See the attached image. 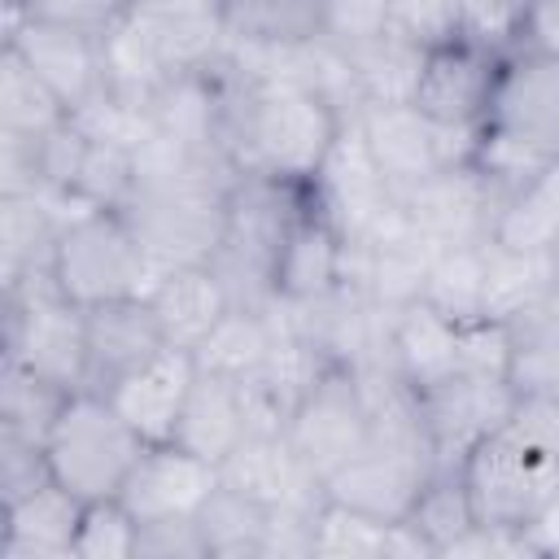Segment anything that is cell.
I'll return each mask as SVG.
<instances>
[{
  "label": "cell",
  "mask_w": 559,
  "mask_h": 559,
  "mask_svg": "<svg viewBox=\"0 0 559 559\" xmlns=\"http://www.w3.org/2000/svg\"><path fill=\"white\" fill-rule=\"evenodd\" d=\"M389 4H393V26L419 44H432L454 26H463L459 0H389Z\"/></svg>",
  "instance_id": "41"
},
{
  "label": "cell",
  "mask_w": 559,
  "mask_h": 559,
  "mask_svg": "<svg viewBox=\"0 0 559 559\" xmlns=\"http://www.w3.org/2000/svg\"><path fill=\"white\" fill-rule=\"evenodd\" d=\"M411 393L424 432L432 441L437 467H459L511 415L520 397L507 376H476V371H450L441 380L415 384Z\"/></svg>",
  "instance_id": "9"
},
{
  "label": "cell",
  "mask_w": 559,
  "mask_h": 559,
  "mask_svg": "<svg viewBox=\"0 0 559 559\" xmlns=\"http://www.w3.org/2000/svg\"><path fill=\"white\" fill-rule=\"evenodd\" d=\"M507 336H511V345L559 341V280H555L533 306H524L515 319H507Z\"/></svg>",
  "instance_id": "42"
},
{
  "label": "cell",
  "mask_w": 559,
  "mask_h": 559,
  "mask_svg": "<svg viewBox=\"0 0 559 559\" xmlns=\"http://www.w3.org/2000/svg\"><path fill=\"white\" fill-rule=\"evenodd\" d=\"M135 546H140V520L122 498L83 502L74 559H135Z\"/></svg>",
  "instance_id": "34"
},
{
  "label": "cell",
  "mask_w": 559,
  "mask_h": 559,
  "mask_svg": "<svg viewBox=\"0 0 559 559\" xmlns=\"http://www.w3.org/2000/svg\"><path fill=\"white\" fill-rule=\"evenodd\" d=\"M197 354L166 345L162 354H153L144 367H135L131 376H122L105 397L140 428L144 441H175L183 402L192 393L197 380Z\"/></svg>",
  "instance_id": "18"
},
{
  "label": "cell",
  "mask_w": 559,
  "mask_h": 559,
  "mask_svg": "<svg viewBox=\"0 0 559 559\" xmlns=\"http://www.w3.org/2000/svg\"><path fill=\"white\" fill-rule=\"evenodd\" d=\"M144 450L148 441L140 437V428L105 393H92V389L70 393L44 437L52 480L83 502L118 498Z\"/></svg>",
  "instance_id": "3"
},
{
  "label": "cell",
  "mask_w": 559,
  "mask_h": 559,
  "mask_svg": "<svg viewBox=\"0 0 559 559\" xmlns=\"http://www.w3.org/2000/svg\"><path fill=\"white\" fill-rule=\"evenodd\" d=\"M223 26L245 48H301L323 35V0H223Z\"/></svg>",
  "instance_id": "25"
},
{
  "label": "cell",
  "mask_w": 559,
  "mask_h": 559,
  "mask_svg": "<svg viewBox=\"0 0 559 559\" xmlns=\"http://www.w3.org/2000/svg\"><path fill=\"white\" fill-rule=\"evenodd\" d=\"M310 555L319 559H384V555H432L411 520H376L354 507L323 498L310 528Z\"/></svg>",
  "instance_id": "23"
},
{
  "label": "cell",
  "mask_w": 559,
  "mask_h": 559,
  "mask_svg": "<svg viewBox=\"0 0 559 559\" xmlns=\"http://www.w3.org/2000/svg\"><path fill=\"white\" fill-rule=\"evenodd\" d=\"M419 301L445 314L450 323L485 319V240L432 249Z\"/></svg>",
  "instance_id": "26"
},
{
  "label": "cell",
  "mask_w": 559,
  "mask_h": 559,
  "mask_svg": "<svg viewBox=\"0 0 559 559\" xmlns=\"http://www.w3.org/2000/svg\"><path fill=\"white\" fill-rule=\"evenodd\" d=\"M524 153L542 157L546 166L559 162V61L537 52L507 48L485 127Z\"/></svg>",
  "instance_id": "11"
},
{
  "label": "cell",
  "mask_w": 559,
  "mask_h": 559,
  "mask_svg": "<svg viewBox=\"0 0 559 559\" xmlns=\"http://www.w3.org/2000/svg\"><path fill=\"white\" fill-rule=\"evenodd\" d=\"M393 26L389 0H323V35L341 48L367 44Z\"/></svg>",
  "instance_id": "37"
},
{
  "label": "cell",
  "mask_w": 559,
  "mask_h": 559,
  "mask_svg": "<svg viewBox=\"0 0 559 559\" xmlns=\"http://www.w3.org/2000/svg\"><path fill=\"white\" fill-rule=\"evenodd\" d=\"M349 275V240L336 227V218L323 210L314 197V183L288 223V236L280 245L275 271H271V293L280 306H306L319 297H332Z\"/></svg>",
  "instance_id": "14"
},
{
  "label": "cell",
  "mask_w": 559,
  "mask_h": 559,
  "mask_svg": "<svg viewBox=\"0 0 559 559\" xmlns=\"http://www.w3.org/2000/svg\"><path fill=\"white\" fill-rule=\"evenodd\" d=\"M345 57H349V66H354L362 105H367V100H411L424 44L411 39L406 31L389 26L384 35H376V39H367V44H349Z\"/></svg>",
  "instance_id": "29"
},
{
  "label": "cell",
  "mask_w": 559,
  "mask_h": 559,
  "mask_svg": "<svg viewBox=\"0 0 559 559\" xmlns=\"http://www.w3.org/2000/svg\"><path fill=\"white\" fill-rule=\"evenodd\" d=\"M127 13V0H4V31L17 22H48V26H70L87 35H105L118 17Z\"/></svg>",
  "instance_id": "35"
},
{
  "label": "cell",
  "mask_w": 559,
  "mask_h": 559,
  "mask_svg": "<svg viewBox=\"0 0 559 559\" xmlns=\"http://www.w3.org/2000/svg\"><path fill=\"white\" fill-rule=\"evenodd\" d=\"M555 284V271L546 253L507 249L498 240H485V319H515L524 306H533Z\"/></svg>",
  "instance_id": "30"
},
{
  "label": "cell",
  "mask_w": 559,
  "mask_h": 559,
  "mask_svg": "<svg viewBox=\"0 0 559 559\" xmlns=\"http://www.w3.org/2000/svg\"><path fill=\"white\" fill-rule=\"evenodd\" d=\"M210 70L223 92V153L231 157L236 175L310 183L341 140L349 114L301 79L249 70L227 48Z\"/></svg>",
  "instance_id": "1"
},
{
  "label": "cell",
  "mask_w": 559,
  "mask_h": 559,
  "mask_svg": "<svg viewBox=\"0 0 559 559\" xmlns=\"http://www.w3.org/2000/svg\"><path fill=\"white\" fill-rule=\"evenodd\" d=\"M4 44L52 87V96L74 114L96 105L109 92V61H105V35L48 26V22H17L4 31Z\"/></svg>",
  "instance_id": "13"
},
{
  "label": "cell",
  "mask_w": 559,
  "mask_h": 559,
  "mask_svg": "<svg viewBox=\"0 0 559 559\" xmlns=\"http://www.w3.org/2000/svg\"><path fill=\"white\" fill-rule=\"evenodd\" d=\"M397 205H402L406 227L441 249V245L489 240L502 197L489 188V179L472 162H459V166H445V170L402 188Z\"/></svg>",
  "instance_id": "12"
},
{
  "label": "cell",
  "mask_w": 559,
  "mask_h": 559,
  "mask_svg": "<svg viewBox=\"0 0 559 559\" xmlns=\"http://www.w3.org/2000/svg\"><path fill=\"white\" fill-rule=\"evenodd\" d=\"M223 485V467L192 454L179 441H148L140 463L122 485V502L140 524L153 520H192Z\"/></svg>",
  "instance_id": "15"
},
{
  "label": "cell",
  "mask_w": 559,
  "mask_h": 559,
  "mask_svg": "<svg viewBox=\"0 0 559 559\" xmlns=\"http://www.w3.org/2000/svg\"><path fill=\"white\" fill-rule=\"evenodd\" d=\"M223 485L266 502L271 511H297V515H314L328 498L323 476L293 450L284 432H249L223 459Z\"/></svg>",
  "instance_id": "16"
},
{
  "label": "cell",
  "mask_w": 559,
  "mask_h": 559,
  "mask_svg": "<svg viewBox=\"0 0 559 559\" xmlns=\"http://www.w3.org/2000/svg\"><path fill=\"white\" fill-rule=\"evenodd\" d=\"M245 437H249V411H245V389H240V380L201 367L197 380H192V393H188V402H183L175 441L188 445L192 454H201V459H210V463L223 467V459H227Z\"/></svg>",
  "instance_id": "22"
},
{
  "label": "cell",
  "mask_w": 559,
  "mask_h": 559,
  "mask_svg": "<svg viewBox=\"0 0 559 559\" xmlns=\"http://www.w3.org/2000/svg\"><path fill=\"white\" fill-rule=\"evenodd\" d=\"M135 559H210L201 520H153L140 524V546Z\"/></svg>",
  "instance_id": "38"
},
{
  "label": "cell",
  "mask_w": 559,
  "mask_h": 559,
  "mask_svg": "<svg viewBox=\"0 0 559 559\" xmlns=\"http://www.w3.org/2000/svg\"><path fill=\"white\" fill-rule=\"evenodd\" d=\"M507 380L515 393H555L559 397V341L511 345Z\"/></svg>",
  "instance_id": "39"
},
{
  "label": "cell",
  "mask_w": 559,
  "mask_h": 559,
  "mask_svg": "<svg viewBox=\"0 0 559 559\" xmlns=\"http://www.w3.org/2000/svg\"><path fill=\"white\" fill-rule=\"evenodd\" d=\"M507 48L559 61V0H524L520 13H515Z\"/></svg>",
  "instance_id": "40"
},
{
  "label": "cell",
  "mask_w": 559,
  "mask_h": 559,
  "mask_svg": "<svg viewBox=\"0 0 559 559\" xmlns=\"http://www.w3.org/2000/svg\"><path fill=\"white\" fill-rule=\"evenodd\" d=\"M480 524L528 533L559 498V397L520 393L511 415L459 463Z\"/></svg>",
  "instance_id": "2"
},
{
  "label": "cell",
  "mask_w": 559,
  "mask_h": 559,
  "mask_svg": "<svg viewBox=\"0 0 559 559\" xmlns=\"http://www.w3.org/2000/svg\"><path fill=\"white\" fill-rule=\"evenodd\" d=\"M4 358L79 393L87 380V306L70 301L52 271L4 284Z\"/></svg>",
  "instance_id": "5"
},
{
  "label": "cell",
  "mask_w": 559,
  "mask_h": 559,
  "mask_svg": "<svg viewBox=\"0 0 559 559\" xmlns=\"http://www.w3.org/2000/svg\"><path fill=\"white\" fill-rule=\"evenodd\" d=\"M201 533L210 546V559H245V555H271L275 511L231 485H218L214 498L201 507Z\"/></svg>",
  "instance_id": "27"
},
{
  "label": "cell",
  "mask_w": 559,
  "mask_h": 559,
  "mask_svg": "<svg viewBox=\"0 0 559 559\" xmlns=\"http://www.w3.org/2000/svg\"><path fill=\"white\" fill-rule=\"evenodd\" d=\"M437 472V454L428 441H393L371 437L354 459H345L328 480V498L354 507L376 520H406L415 493Z\"/></svg>",
  "instance_id": "10"
},
{
  "label": "cell",
  "mask_w": 559,
  "mask_h": 559,
  "mask_svg": "<svg viewBox=\"0 0 559 559\" xmlns=\"http://www.w3.org/2000/svg\"><path fill=\"white\" fill-rule=\"evenodd\" d=\"M555 231H559V166H550L546 175H537L533 183H524L520 192H511L502 201L489 240H498L507 249L546 253Z\"/></svg>",
  "instance_id": "32"
},
{
  "label": "cell",
  "mask_w": 559,
  "mask_h": 559,
  "mask_svg": "<svg viewBox=\"0 0 559 559\" xmlns=\"http://www.w3.org/2000/svg\"><path fill=\"white\" fill-rule=\"evenodd\" d=\"M48 480H52V472H48L44 441L0 428V502L26 498Z\"/></svg>",
  "instance_id": "36"
},
{
  "label": "cell",
  "mask_w": 559,
  "mask_h": 559,
  "mask_svg": "<svg viewBox=\"0 0 559 559\" xmlns=\"http://www.w3.org/2000/svg\"><path fill=\"white\" fill-rule=\"evenodd\" d=\"M61 122H70V109L4 44V52H0V135H9V140H44Z\"/></svg>",
  "instance_id": "28"
},
{
  "label": "cell",
  "mask_w": 559,
  "mask_h": 559,
  "mask_svg": "<svg viewBox=\"0 0 559 559\" xmlns=\"http://www.w3.org/2000/svg\"><path fill=\"white\" fill-rule=\"evenodd\" d=\"M79 214L48 192H0V284L52 271L61 223Z\"/></svg>",
  "instance_id": "21"
},
{
  "label": "cell",
  "mask_w": 559,
  "mask_h": 559,
  "mask_svg": "<svg viewBox=\"0 0 559 559\" xmlns=\"http://www.w3.org/2000/svg\"><path fill=\"white\" fill-rule=\"evenodd\" d=\"M502 61H507V44H498L472 26H454L450 35L424 44L411 105L441 127L480 131L493 87H498V74H502Z\"/></svg>",
  "instance_id": "6"
},
{
  "label": "cell",
  "mask_w": 559,
  "mask_h": 559,
  "mask_svg": "<svg viewBox=\"0 0 559 559\" xmlns=\"http://www.w3.org/2000/svg\"><path fill=\"white\" fill-rule=\"evenodd\" d=\"M52 275L61 284V293L79 306L148 297V288L157 284V266L122 210L70 214L61 223Z\"/></svg>",
  "instance_id": "4"
},
{
  "label": "cell",
  "mask_w": 559,
  "mask_h": 559,
  "mask_svg": "<svg viewBox=\"0 0 559 559\" xmlns=\"http://www.w3.org/2000/svg\"><path fill=\"white\" fill-rule=\"evenodd\" d=\"M66 397H70V389L44 380L39 371H31L13 358L0 362V428L44 441L52 419L61 415Z\"/></svg>",
  "instance_id": "33"
},
{
  "label": "cell",
  "mask_w": 559,
  "mask_h": 559,
  "mask_svg": "<svg viewBox=\"0 0 559 559\" xmlns=\"http://www.w3.org/2000/svg\"><path fill=\"white\" fill-rule=\"evenodd\" d=\"M280 332H284L280 306H231L218 319V328L201 341L197 367L231 376V380H245L266 362V354L275 349Z\"/></svg>",
  "instance_id": "24"
},
{
  "label": "cell",
  "mask_w": 559,
  "mask_h": 559,
  "mask_svg": "<svg viewBox=\"0 0 559 559\" xmlns=\"http://www.w3.org/2000/svg\"><path fill=\"white\" fill-rule=\"evenodd\" d=\"M406 520L415 524V533L432 546V555H445L463 533H472L480 524L476 507H472V493L463 485V472L459 467H437L424 489L415 493Z\"/></svg>",
  "instance_id": "31"
},
{
  "label": "cell",
  "mask_w": 559,
  "mask_h": 559,
  "mask_svg": "<svg viewBox=\"0 0 559 559\" xmlns=\"http://www.w3.org/2000/svg\"><path fill=\"white\" fill-rule=\"evenodd\" d=\"M354 127L397 192L445 170V166L472 162L476 135H480V131L441 127L428 114H419L411 100H367L354 114Z\"/></svg>",
  "instance_id": "7"
},
{
  "label": "cell",
  "mask_w": 559,
  "mask_h": 559,
  "mask_svg": "<svg viewBox=\"0 0 559 559\" xmlns=\"http://www.w3.org/2000/svg\"><path fill=\"white\" fill-rule=\"evenodd\" d=\"M170 341H166L162 319L148 297L87 306V380H83V389L109 393L122 376L144 367Z\"/></svg>",
  "instance_id": "17"
},
{
  "label": "cell",
  "mask_w": 559,
  "mask_h": 559,
  "mask_svg": "<svg viewBox=\"0 0 559 559\" xmlns=\"http://www.w3.org/2000/svg\"><path fill=\"white\" fill-rule=\"evenodd\" d=\"M83 498L48 480L26 498L0 502V559H74Z\"/></svg>",
  "instance_id": "19"
},
{
  "label": "cell",
  "mask_w": 559,
  "mask_h": 559,
  "mask_svg": "<svg viewBox=\"0 0 559 559\" xmlns=\"http://www.w3.org/2000/svg\"><path fill=\"white\" fill-rule=\"evenodd\" d=\"M546 262H550V271H555V280H559V231H555L550 245H546Z\"/></svg>",
  "instance_id": "43"
},
{
  "label": "cell",
  "mask_w": 559,
  "mask_h": 559,
  "mask_svg": "<svg viewBox=\"0 0 559 559\" xmlns=\"http://www.w3.org/2000/svg\"><path fill=\"white\" fill-rule=\"evenodd\" d=\"M148 301L162 319V332L170 345L179 349H201V341L218 328V319L236 306L231 288L223 284V275L210 262H192V266H170L157 275V284L148 288Z\"/></svg>",
  "instance_id": "20"
},
{
  "label": "cell",
  "mask_w": 559,
  "mask_h": 559,
  "mask_svg": "<svg viewBox=\"0 0 559 559\" xmlns=\"http://www.w3.org/2000/svg\"><path fill=\"white\" fill-rule=\"evenodd\" d=\"M555 166H559V162H555Z\"/></svg>",
  "instance_id": "44"
},
{
  "label": "cell",
  "mask_w": 559,
  "mask_h": 559,
  "mask_svg": "<svg viewBox=\"0 0 559 559\" xmlns=\"http://www.w3.org/2000/svg\"><path fill=\"white\" fill-rule=\"evenodd\" d=\"M284 437L323 480L354 459L371 441V402L358 367L332 362L293 406Z\"/></svg>",
  "instance_id": "8"
}]
</instances>
